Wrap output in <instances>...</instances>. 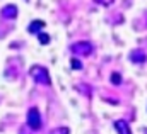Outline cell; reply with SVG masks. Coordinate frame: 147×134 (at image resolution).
Here are the masks:
<instances>
[{"label":"cell","instance_id":"12","mask_svg":"<svg viewBox=\"0 0 147 134\" xmlns=\"http://www.w3.org/2000/svg\"><path fill=\"white\" fill-rule=\"evenodd\" d=\"M96 2H98L99 5H105V7H108V5H111L115 0H96Z\"/></svg>","mask_w":147,"mask_h":134},{"label":"cell","instance_id":"3","mask_svg":"<svg viewBox=\"0 0 147 134\" xmlns=\"http://www.w3.org/2000/svg\"><path fill=\"white\" fill-rule=\"evenodd\" d=\"M28 127L33 131H39L41 129V114L36 107H31L28 110Z\"/></svg>","mask_w":147,"mask_h":134},{"label":"cell","instance_id":"6","mask_svg":"<svg viewBox=\"0 0 147 134\" xmlns=\"http://www.w3.org/2000/svg\"><path fill=\"white\" fill-rule=\"evenodd\" d=\"M43 27H45V22L43 21H33L31 24H29V33L31 34H39L43 31Z\"/></svg>","mask_w":147,"mask_h":134},{"label":"cell","instance_id":"10","mask_svg":"<svg viewBox=\"0 0 147 134\" xmlns=\"http://www.w3.org/2000/svg\"><path fill=\"white\" fill-rule=\"evenodd\" d=\"M111 83H113V85H120V83H121L120 73H113V75H111Z\"/></svg>","mask_w":147,"mask_h":134},{"label":"cell","instance_id":"13","mask_svg":"<svg viewBox=\"0 0 147 134\" xmlns=\"http://www.w3.org/2000/svg\"><path fill=\"white\" fill-rule=\"evenodd\" d=\"M21 134H31V133H28L26 129H21Z\"/></svg>","mask_w":147,"mask_h":134},{"label":"cell","instance_id":"8","mask_svg":"<svg viewBox=\"0 0 147 134\" xmlns=\"http://www.w3.org/2000/svg\"><path fill=\"white\" fill-rule=\"evenodd\" d=\"M50 134H70V129L65 127V126H62V127H55V129H51Z\"/></svg>","mask_w":147,"mask_h":134},{"label":"cell","instance_id":"11","mask_svg":"<svg viewBox=\"0 0 147 134\" xmlns=\"http://www.w3.org/2000/svg\"><path fill=\"white\" fill-rule=\"evenodd\" d=\"M70 65H72L74 70H82V63H80V60H77V58H74L72 61H70Z\"/></svg>","mask_w":147,"mask_h":134},{"label":"cell","instance_id":"1","mask_svg":"<svg viewBox=\"0 0 147 134\" xmlns=\"http://www.w3.org/2000/svg\"><path fill=\"white\" fill-rule=\"evenodd\" d=\"M29 75L34 78V82L36 83H41V85H51V80H50V73H48V70L45 66H38V65H34V66H31V70H29Z\"/></svg>","mask_w":147,"mask_h":134},{"label":"cell","instance_id":"2","mask_svg":"<svg viewBox=\"0 0 147 134\" xmlns=\"http://www.w3.org/2000/svg\"><path fill=\"white\" fill-rule=\"evenodd\" d=\"M70 51L77 56H91L94 51V46L91 41H77L70 46Z\"/></svg>","mask_w":147,"mask_h":134},{"label":"cell","instance_id":"7","mask_svg":"<svg viewBox=\"0 0 147 134\" xmlns=\"http://www.w3.org/2000/svg\"><path fill=\"white\" fill-rule=\"evenodd\" d=\"M130 60L134 61V63H144L146 61V54H144V51H132V54H130Z\"/></svg>","mask_w":147,"mask_h":134},{"label":"cell","instance_id":"5","mask_svg":"<svg viewBox=\"0 0 147 134\" xmlns=\"http://www.w3.org/2000/svg\"><path fill=\"white\" fill-rule=\"evenodd\" d=\"M115 129H116L118 134H132L128 122H125V121H121V119H120V121H115Z\"/></svg>","mask_w":147,"mask_h":134},{"label":"cell","instance_id":"9","mask_svg":"<svg viewBox=\"0 0 147 134\" xmlns=\"http://www.w3.org/2000/svg\"><path fill=\"white\" fill-rule=\"evenodd\" d=\"M38 41H39L41 44H48V42H50V36H48V34H45L43 31H41V33L38 34Z\"/></svg>","mask_w":147,"mask_h":134},{"label":"cell","instance_id":"4","mask_svg":"<svg viewBox=\"0 0 147 134\" xmlns=\"http://www.w3.org/2000/svg\"><path fill=\"white\" fill-rule=\"evenodd\" d=\"M2 19H7V21H12V19H16L17 17V7L16 5H12V3H9V5H5L3 9H2Z\"/></svg>","mask_w":147,"mask_h":134}]
</instances>
